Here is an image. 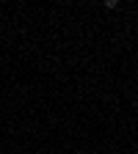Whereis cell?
I'll list each match as a JSON object with an SVG mask.
<instances>
[{"label":"cell","instance_id":"1","mask_svg":"<svg viewBox=\"0 0 138 154\" xmlns=\"http://www.w3.org/2000/svg\"><path fill=\"white\" fill-rule=\"evenodd\" d=\"M77 154H83V151H77Z\"/></svg>","mask_w":138,"mask_h":154}]
</instances>
